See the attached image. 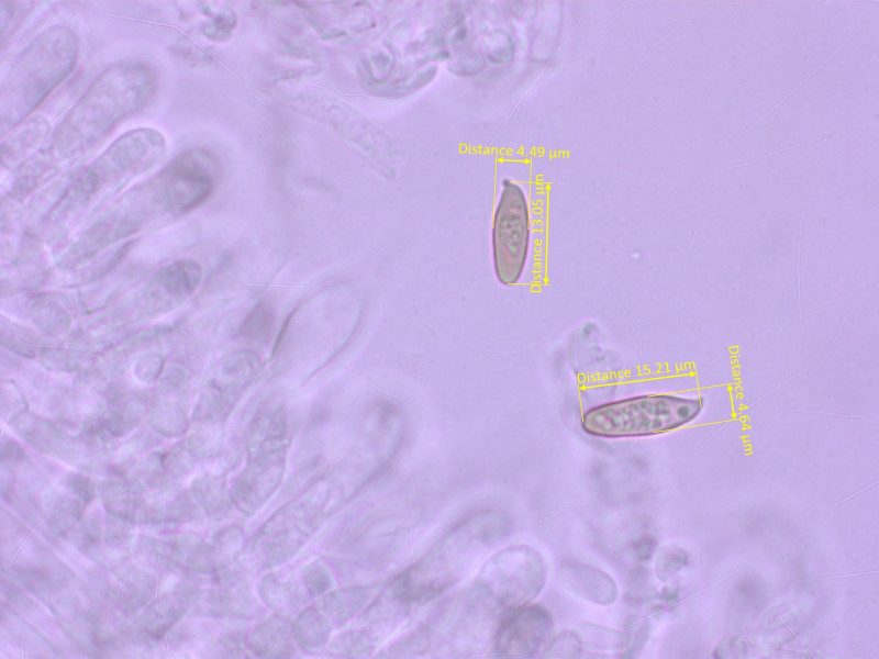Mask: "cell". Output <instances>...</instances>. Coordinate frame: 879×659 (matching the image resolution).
I'll list each match as a JSON object with an SVG mask.
<instances>
[{
    "mask_svg": "<svg viewBox=\"0 0 879 659\" xmlns=\"http://www.w3.org/2000/svg\"><path fill=\"white\" fill-rule=\"evenodd\" d=\"M166 150V137L156 129L124 133L70 178L60 205L71 210L108 198L154 168Z\"/></svg>",
    "mask_w": 879,
    "mask_h": 659,
    "instance_id": "3957f363",
    "label": "cell"
},
{
    "mask_svg": "<svg viewBox=\"0 0 879 659\" xmlns=\"http://www.w3.org/2000/svg\"><path fill=\"white\" fill-rule=\"evenodd\" d=\"M274 323L272 310L265 303H258L247 316L243 331L251 339L265 342L272 332Z\"/></svg>",
    "mask_w": 879,
    "mask_h": 659,
    "instance_id": "ba28073f",
    "label": "cell"
},
{
    "mask_svg": "<svg viewBox=\"0 0 879 659\" xmlns=\"http://www.w3.org/2000/svg\"><path fill=\"white\" fill-rule=\"evenodd\" d=\"M49 131L48 121L41 115L29 118L9 132L2 139L1 160L3 166H13L40 144Z\"/></svg>",
    "mask_w": 879,
    "mask_h": 659,
    "instance_id": "52a82bcc",
    "label": "cell"
},
{
    "mask_svg": "<svg viewBox=\"0 0 879 659\" xmlns=\"http://www.w3.org/2000/svg\"><path fill=\"white\" fill-rule=\"evenodd\" d=\"M80 44L64 24L42 30L19 54L1 82L2 137L31 116L51 92L74 70Z\"/></svg>",
    "mask_w": 879,
    "mask_h": 659,
    "instance_id": "7a4b0ae2",
    "label": "cell"
},
{
    "mask_svg": "<svg viewBox=\"0 0 879 659\" xmlns=\"http://www.w3.org/2000/svg\"><path fill=\"white\" fill-rule=\"evenodd\" d=\"M530 222L522 189L503 181L492 227L493 265L498 280L512 286L520 279L528 249Z\"/></svg>",
    "mask_w": 879,
    "mask_h": 659,
    "instance_id": "5b68a950",
    "label": "cell"
},
{
    "mask_svg": "<svg viewBox=\"0 0 879 659\" xmlns=\"http://www.w3.org/2000/svg\"><path fill=\"white\" fill-rule=\"evenodd\" d=\"M155 69L141 60L109 65L56 126L45 154L51 163L77 159L102 142L124 120L155 97Z\"/></svg>",
    "mask_w": 879,
    "mask_h": 659,
    "instance_id": "6da1fadb",
    "label": "cell"
},
{
    "mask_svg": "<svg viewBox=\"0 0 879 659\" xmlns=\"http://www.w3.org/2000/svg\"><path fill=\"white\" fill-rule=\"evenodd\" d=\"M550 630V618L541 607L520 610L501 626L496 648L504 656H532L544 644Z\"/></svg>",
    "mask_w": 879,
    "mask_h": 659,
    "instance_id": "8992f818",
    "label": "cell"
},
{
    "mask_svg": "<svg viewBox=\"0 0 879 659\" xmlns=\"http://www.w3.org/2000/svg\"><path fill=\"white\" fill-rule=\"evenodd\" d=\"M700 399L646 394L597 405L581 420L583 431L598 437H637L661 434L694 420Z\"/></svg>",
    "mask_w": 879,
    "mask_h": 659,
    "instance_id": "277c9868",
    "label": "cell"
}]
</instances>
